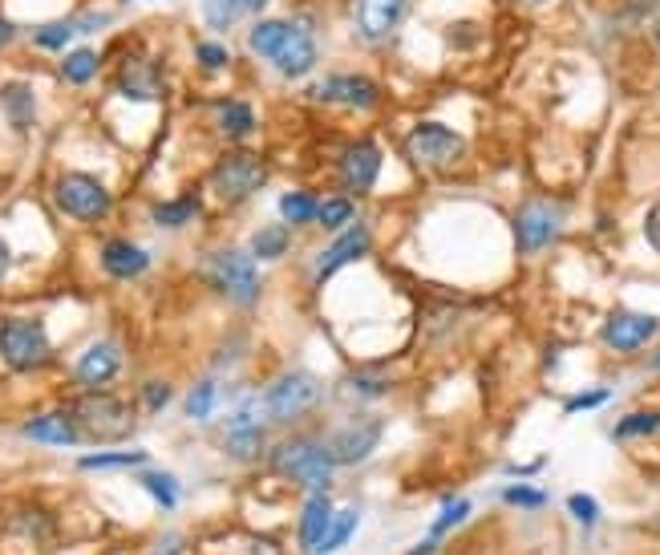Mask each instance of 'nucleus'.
Instances as JSON below:
<instances>
[{
	"label": "nucleus",
	"mask_w": 660,
	"mask_h": 555,
	"mask_svg": "<svg viewBox=\"0 0 660 555\" xmlns=\"http://www.w3.org/2000/svg\"><path fill=\"white\" fill-rule=\"evenodd\" d=\"M268 462L280 479L296 483L300 491H308V495H324L332 486V474H337V459H332L329 442H317V438H308V434L280 438V442L268 450Z\"/></svg>",
	"instance_id": "nucleus-1"
},
{
	"label": "nucleus",
	"mask_w": 660,
	"mask_h": 555,
	"mask_svg": "<svg viewBox=\"0 0 660 555\" xmlns=\"http://www.w3.org/2000/svg\"><path fill=\"white\" fill-rule=\"evenodd\" d=\"M248 41L260 58H268L276 65L280 78H292V82L312 73V65H317V41H312L308 29H300L292 21H260L251 29Z\"/></svg>",
	"instance_id": "nucleus-2"
},
{
	"label": "nucleus",
	"mask_w": 660,
	"mask_h": 555,
	"mask_svg": "<svg viewBox=\"0 0 660 555\" xmlns=\"http://www.w3.org/2000/svg\"><path fill=\"white\" fill-rule=\"evenodd\" d=\"M203 276H207V284H212L215 292H224L227 300L239 308H251L264 292L256 256H251V251H239V248L212 251V256L203 260Z\"/></svg>",
	"instance_id": "nucleus-3"
},
{
	"label": "nucleus",
	"mask_w": 660,
	"mask_h": 555,
	"mask_svg": "<svg viewBox=\"0 0 660 555\" xmlns=\"http://www.w3.org/2000/svg\"><path fill=\"white\" fill-rule=\"evenodd\" d=\"M70 418L78 422L82 438H97V442H118L134 434V410L118 393H82L70 405Z\"/></svg>",
	"instance_id": "nucleus-4"
},
{
	"label": "nucleus",
	"mask_w": 660,
	"mask_h": 555,
	"mask_svg": "<svg viewBox=\"0 0 660 555\" xmlns=\"http://www.w3.org/2000/svg\"><path fill=\"white\" fill-rule=\"evenodd\" d=\"M320 402H324V386H320V378L305 373V369L283 373V378H276L268 390L260 393V405L268 422H296V418L312 414Z\"/></svg>",
	"instance_id": "nucleus-5"
},
{
	"label": "nucleus",
	"mask_w": 660,
	"mask_h": 555,
	"mask_svg": "<svg viewBox=\"0 0 660 555\" xmlns=\"http://www.w3.org/2000/svg\"><path fill=\"white\" fill-rule=\"evenodd\" d=\"M401 154L417 171H446V166H454L466 154V138L458 131L442 126V122H417L401 138Z\"/></svg>",
	"instance_id": "nucleus-6"
},
{
	"label": "nucleus",
	"mask_w": 660,
	"mask_h": 555,
	"mask_svg": "<svg viewBox=\"0 0 660 555\" xmlns=\"http://www.w3.org/2000/svg\"><path fill=\"white\" fill-rule=\"evenodd\" d=\"M0 357L4 366L17 373H33L53 361V345H49L45 329L29 317H9L0 325Z\"/></svg>",
	"instance_id": "nucleus-7"
},
{
	"label": "nucleus",
	"mask_w": 660,
	"mask_h": 555,
	"mask_svg": "<svg viewBox=\"0 0 660 555\" xmlns=\"http://www.w3.org/2000/svg\"><path fill=\"white\" fill-rule=\"evenodd\" d=\"M564 203L555 199H527L515 212V244H519L523 256H539V251H547L559 239V232H564Z\"/></svg>",
	"instance_id": "nucleus-8"
},
{
	"label": "nucleus",
	"mask_w": 660,
	"mask_h": 555,
	"mask_svg": "<svg viewBox=\"0 0 660 555\" xmlns=\"http://www.w3.org/2000/svg\"><path fill=\"white\" fill-rule=\"evenodd\" d=\"M264 183H268V166H264V158H256L251 151L224 154L212 171V191L224 203H244L248 195H256Z\"/></svg>",
	"instance_id": "nucleus-9"
},
{
	"label": "nucleus",
	"mask_w": 660,
	"mask_h": 555,
	"mask_svg": "<svg viewBox=\"0 0 660 555\" xmlns=\"http://www.w3.org/2000/svg\"><path fill=\"white\" fill-rule=\"evenodd\" d=\"M53 199H58L61 212L70 215V219H78V224H97V219L110 215V207H114L110 191L102 187L94 175H82V171L61 175L58 187H53Z\"/></svg>",
	"instance_id": "nucleus-10"
},
{
	"label": "nucleus",
	"mask_w": 660,
	"mask_h": 555,
	"mask_svg": "<svg viewBox=\"0 0 660 555\" xmlns=\"http://www.w3.org/2000/svg\"><path fill=\"white\" fill-rule=\"evenodd\" d=\"M657 332H660V317L620 308V312H612V317L604 320L600 341L604 349H612V353H640L649 341H657Z\"/></svg>",
	"instance_id": "nucleus-11"
},
{
	"label": "nucleus",
	"mask_w": 660,
	"mask_h": 555,
	"mask_svg": "<svg viewBox=\"0 0 660 555\" xmlns=\"http://www.w3.org/2000/svg\"><path fill=\"white\" fill-rule=\"evenodd\" d=\"M264 405L244 402L224 425V450L236 462H256L264 454Z\"/></svg>",
	"instance_id": "nucleus-12"
},
{
	"label": "nucleus",
	"mask_w": 660,
	"mask_h": 555,
	"mask_svg": "<svg viewBox=\"0 0 660 555\" xmlns=\"http://www.w3.org/2000/svg\"><path fill=\"white\" fill-rule=\"evenodd\" d=\"M381 163H385V154L373 138H357L349 142L337 158V178H341L344 187L357 191V195H365V191L378 187L381 178Z\"/></svg>",
	"instance_id": "nucleus-13"
},
{
	"label": "nucleus",
	"mask_w": 660,
	"mask_h": 555,
	"mask_svg": "<svg viewBox=\"0 0 660 555\" xmlns=\"http://www.w3.org/2000/svg\"><path fill=\"white\" fill-rule=\"evenodd\" d=\"M381 438H385V422L381 418H357V422H344L329 438V450L332 459H337V466H361L378 450Z\"/></svg>",
	"instance_id": "nucleus-14"
},
{
	"label": "nucleus",
	"mask_w": 660,
	"mask_h": 555,
	"mask_svg": "<svg viewBox=\"0 0 660 555\" xmlns=\"http://www.w3.org/2000/svg\"><path fill=\"white\" fill-rule=\"evenodd\" d=\"M369 251H373V232H369L365 224H349L341 236L332 239L329 248L320 251L317 284H324L329 276H337L341 268H349V264H357L361 256H369Z\"/></svg>",
	"instance_id": "nucleus-15"
},
{
	"label": "nucleus",
	"mask_w": 660,
	"mask_h": 555,
	"mask_svg": "<svg viewBox=\"0 0 660 555\" xmlns=\"http://www.w3.org/2000/svg\"><path fill=\"white\" fill-rule=\"evenodd\" d=\"M320 102H332V106H349V110H378L381 106V90L373 78L365 73H332L329 82L317 90Z\"/></svg>",
	"instance_id": "nucleus-16"
},
{
	"label": "nucleus",
	"mask_w": 660,
	"mask_h": 555,
	"mask_svg": "<svg viewBox=\"0 0 660 555\" xmlns=\"http://www.w3.org/2000/svg\"><path fill=\"white\" fill-rule=\"evenodd\" d=\"M410 12V0H357V29L365 41H390Z\"/></svg>",
	"instance_id": "nucleus-17"
},
{
	"label": "nucleus",
	"mask_w": 660,
	"mask_h": 555,
	"mask_svg": "<svg viewBox=\"0 0 660 555\" xmlns=\"http://www.w3.org/2000/svg\"><path fill=\"white\" fill-rule=\"evenodd\" d=\"M118 373H122V349L114 341L90 345V349L78 357V366H73V378L82 381V386H106V381L118 378Z\"/></svg>",
	"instance_id": "nucleus-18"
},
{
	"label": "nucleus",
	"mask_w": 660,
	"mask_h": 555,
	"mask_svg": "<svg viewBox=\"0 0 660 555\" xmlns=\"http://www.w3.org/2000/svg\"><path fill=\"white\" fill-rule=\"evenodd\" d=\"M24 438L33 442H45V446H78L82 442V430L70 418V410H53V414H37L21 425Z\"/></svg>",
	"instance_id": "nucleus-19"
},
{
	"label": "nucleus",
	"mask_w": 660,
	"mask_h": 555,
	"mask_svg": "<svg viewBox=\"0 0 660 555\" xmlns=\"http://www.w3.org/2000/svg\"><path fill=\"white\" fill-rule=\"evenodd\" d=\"M118 94L131 102H158L163 97V73L146 58H131L118 70Z\"/></svg>",
	"instance_id": "nucleus-20"
},
{
	"label": "nucleus",
	"mask_w": 660,
	"mask_h": 555,
	"mask_svg": "<svg viewBox=\"0 0 660 555\" xmlns=\"http://www.w3.org/2000/svg\"><path fill=\"white\" fill-rule=\"evenodd\" d=\"M332 503L324 495H308L305 511H300V523H296V544L305 555H317V547L324 544V535H329V523H332Z\"/></svg>",
	"instance_id": "nucleus-21"
},
{
	"label": "nucleus",
	"mask_w": 660,
	"mask_h": 555,
	"mask_svg": "<svg viewBox=\"0 0 660 555\" xmlns=\"http://www.w3.org/2000/svg\"><path fill=\"white\" fill-rule=\"evenodd\" d=\"M102 268L110 276H118V280H134L151 268V251L131 244V239H110L106 248H102Z\"/></svg>",
	"instance_id": "nucleus-22"
},
{
	"label": "nucleus",
	"mask_w": 660,
	"mask_h": 555,
	"mask_svg": "<svg viewBox=\"0 0 660 555\" xmlns=\"http://www.w3.org/2000/svg\"><path fill=\"white\" fill-rule=\"evenodd\" d=\"M0 106L9 114V122L17 131H24L29 122L37 119V97H33V85L29 82H9L0 90Z\"/></svg>",
	"instance_id": "nucleus-23"
},
{
	"label": "nucleus",
	"mask_w": 660,
	"mask_h": 555,
	"mask_svg": "<svg viewBox=\"0 0 660 555\" xmlns=\"http://www.w3.org/2000/svg\"><path fill=\"white\" fill-rule=\"evenodd\" d=\"M215 119H219V131H224V138H231V142L248 138V134L256 131V114H251V106H248V102H236V97L219 102Z\"/></svg>",
	"instance_id": "nucleus-24"
},
{
	"label": "nucleus",
	"mask_w": 660,
	"mask_h": 555,
	"mask_svg": "<svg viewBox=\"0 0 660 555\" xmlns=\"http://www.w3.org/2000/svg\"><path fill=\"white\" fill-rule=\"evenodd\" d=\"M660 434V410H632L620 422L608 430L612 442H637V438H652Z\"/></svg>",
	"instance_id": "nucleus-25"
},
{
	"label": "nucleus",
	"mask_w": 660,
	"mask_h": 555,
	"mask_svg": "<svg viewBox=\"0 0 660 555\" xmlns=\"http://www.w3.org/2000/svg\"><path fill=\"white\" fill-rule=\"evenodd\" d=\"M146 459H151L146 450H102V454L78 459V466L82 471H122V466H142Z\"/></svg>",
	"instance_id": "nucleus-26"
},
{
	"label": "nucleus",
	"mask_w": 660,
	"mask_h": 555,
	"mask_svg": "<svg viewBox=\"0 0 660 555\" xmlns=\"http://www.w3.org/2000/svg\"><path fill=\"white\" fill-rule=\"evenodd\" d=\"M353 199H344V195H324L317 207V224L324 227V232H337L341 236L344 227L353 224Z\"/></svg>",
	"instance_id": "nucleus-27"
},
{
	"label": "nucleus",
	"mask_w": 660,
	"mask_h": 555,
	"mask_svg": "<svg viewBox=\"0 0 660 555\" xmlns=\"http://www.w3.org/2000/svg\"><path fill=\"white\" fill-rule=\"evenodd\" d=\"M292 248V232L288 227H260L256 236H251V256L256 260H280L283 251Z\"/></svg>",
	"instance_id": "nucleus-28"
},
{
	"label": "nucleus",
	"mask_w": 660,
	"mask_h": 555,
	"mask_svg": "<svg viewBox=\"0 0 660 555\" xmlns=\"http://www.w3.org/2000/svg\"><path fill=\"white\" fill-rule=\"evenodd\" d=\"M195 215H199V199H195V195H183V199L154 203L151 219H154L158 227H183V224H190Z\"/></svg>",
	"instance_id": "nucleus-29"
},
{
	"label": "nucleus",
	"mask_w": 660,
	"mask_h": 555,
	"mask_svg": "<svg viewBox=\"0 0 660 555\" xmlns=\"http://www.w3.org/2000/svg\"><path fill=\"white\" fill-rule=\"evenodd\" d=\"M357 523H361V515H357L353 507H349V511H337V515H332V523H329V535H324V544L317 547V555L341 552V547L357 535Z\"/></svg>",
	"instance_id": "nucleus-30"
},
{
	"label": "nucleus",
	"mask_w": 660,
	"mask_h": 555,
	"mask_svg": "<svg viewBox=\"0 0 660 555\" xmlns=\"http://www.w3.org/2000/svg\"><path fill=\"white\" fill-rule=\"evenodd\" d=\"M97 65H102V61H97L94 49H73L70 58L61 61V78L70 85H85L97 78Z\"/></svg>",
	"instance_id": "nucleus-31"
},
{
	"label": "nucleus",
	"mask_w": 660,
	"mask_h": 555,
	"mask_svg": "<svg viewBox=\"0 0 660 555\" xmlns=\"http://www.w3.org/2000/svg\"><path fill=\"white\" fill-rule=\"evenodd\" d=\"M498 499H503L507 507H519V511H539L551 503V495H547L543 486H530V483H507L498 491Z\"/></svg>",
	"instance_id": "nucleus-32"
},
{
	"label": "nucleus",
	"mask_w": 660,
	"mask_h": 555,
	"mask_svg": "<svg viewBox=\"0 0 660 555\" xmlns=\"http://www.w3.org/2000/svg\"><path fill=\"white\" fill-rule=\"evenodd\" d=\"M142 491H151V499L158 507H178V479L166 471H142Z\"/></svg>",
	"instance_id": "nucleus-33"
},
{
	"label": "nucleus",
	"mask_w": 660,
	"mask_h": 555,
	"mask_svg": "<svg viewBox=\"0 0 660 555\" xmlns=\"http://www.w3.org/2000/svg\"><path fill=\"white\" fill-rule=\"evenodd\" d=\"M317 207H320V199H312L308 191H288L280 199V215H283V224H312L317 219Z\"/></svg>",
	"instance_id": "nucleus-34"
},
{
	"label": "nucleus",
	"mask_w": 660,
	"mask_h": 555,
	"mask_svg": "<svg viewBox=\"0 0 660 555\" xmlns=\"http://www.w3.org/2000/svg\"><path fill=\"white\" fill-rule=\"evenodd\" d=\"M344 398H353V402H373V398H381V393L390 390V381L378 378V373H349V378L341 381Z\"/></svg>",
	"instance_id": "nucleus-35"
},
{
	"label": "nucleus",
	"mask_w": 660,
	"mask_h": 555,
	"mask_svg": "<svg viewBox=\"0 0 660 555\" xmlns=\"http://www.w3.org/2000/svg\"><path fill=\"white\" fill-rule=\"evenodd\" d=\"M466 515H471V499H450L446 507L437 511V520H434V527H430L425 539H437V544H442V539H446L458 523H466Z\"/></svg>",
	"instance_id": "nucleus-36"
},
{
	"label": "nucleus",
	"mask_w": 660,
	"mask_h": 555,
	"mask_svg": "<svg viewBox=\"0 0 660 555\" xmlns=\"http://www.w3.org/2000/svg\"><path fill=\"white\" fill-rule=\"evenodd\" d=\"M215 402H219V386H215L212 378L199 381L195 390L187 393V402H183V410H187V418H195V422H203V418H212Z\"/></svg>",
	"instance_id": "nucleus-37"
},
{
	"label": "nucleus",
	"mask_w": 660,
	"mask_h": 555,
	"mask_svg": "<svg viewBox=\"0 0 660 555\" xmlns=\"http://www.w3.org/2000/svg\"><path fill=\"white\" fill-rule=\"evenodd\" d=\"M608 402H612V386H596V390L571 393L564 402V414H588V410H600Z\"/></svg>",
	"instance_id": "nucleus-38"
},
{
	"label": "nucleus",
	"mask_w": 660,
	"mask_h": 555,
	"mask_svg": "<svg viewBox=\"0 0 660 555\" xmlns=\"http://www.w3.org/2000/svg\"><path fill=\"white\" fill-rule=\"evenodd\" d=\"M567 515L579 523V527H596L600 523V503L588 495V491H576V495H567Z\"/></svg>",
	"instance_id": "nucleus-39"
},
{
	"label": "nucleus",
	"mask_w": 660,
	"mask_h": 555,
	"mask_svg": "<svg viewBox=\"0 0 660 555\" xmlns=\"http://www.w3.org/2000/svg\"><path fill=\"white\" fill-rule=\"evenodd\" d=\"M70 37H78V24L73 21H53V24H41L33 33L37 49H65L70 45Z\"/></svg>",
	"instance_id": "nucleus-40"
},
{
	"label": "nucleus",
	"mask_w": 660,
	"mask_h": 555,
	"mask_svg": "<svg viewBox=\"0 0 660 555\" xmlns=\"http://www.w3.org/2000/svg\"><path fill=\"white\" fill-rule=\"evenodd\" d=\"M239 9H244V0H203V17H207L212 29H227Z\"/></svg>",
	"instance_id": "nucleus-41"
},
{
	"label": "nucleus",
	"mask_w": 660,
	"mask_h": 555,
	"mask_svg": "<svg viewBox=\"0 0 660 555\" xmlns=\"http://www.w3.org/2000/svg\"><path fill=\"white\" fill-rule=\"evenodd\" d=\"M195 58H199L203 70H224V65H227V49L219 45V41H203V45L195 49Z\"/></svg>",
	"instance_id": "nucleus-42"
},
{
	"label": "nucleus",
	"mask_w": 660,
	"mask_h": 555,
	"mask_svg": "<svg viewBox=\"0 0 660 555\" xmlns=\"http://www.w3.org/2000/svg\"><path fill=\"white\" fill-rule=\"evenodd\" d=\"M644 244L660 256V203H652L649 215H644Z\"/></svg>",
	"instance_id": "nucleus-43"
},
{
	"label": "nucleus",
	"mask_w": 660,
	"mask_h": 555,
	"mask_svg": "<svg viewBox=\"0 0 660 555\" xmlns=\"http://www.w3.org/2000/svg\"><path fill=\"white\" fill-rule=\"evenodd\" d=\"M146 398H142V402H146V410H163L166 402H171V386H163V381H151V386H146Z\"/></svg>",
	"instance_id": "nucleus-44"
},
{
	"label": "nucleus",
	"mask_w": 660,
	"mask_h": 555,
	"mask_svg": "<svg viewBox=\"0 0 660 555\" xmlns=\"http://www.w3.org/2000/svg\"><path fill=\"white\" fill-rule=\"evenodd\" d=\"M183 552V539H178V535H166L163 544L154 547V555H178Z\"/></svg>",
	"instance_id": "nucleus-45"
},
{
	"label": "nucleus",
	"mask_w": 660,
	"mask_h": 555,
	"mask_svg": "<svg viewBox=\"0 0 660 555\" xmlns=\"http://www.w3.org/2000/svg\"><path fill=\"white\" fill-rule=\"evenodd\" d=\"M9 268H12V251H9V244H4V239H0V280H4V276H9Z\"/></svg>",
	"instance_id": "nucleus-46"
},
{
	"label": "nucleus",
	"mask_w": 660,
	"mask_h": 555,
	"mask_svg": "<svg viewBox=\"0 0 660 555\" xmlns=\"http://www.w3.org/2000/svg\"><path fill=\"white\" fill-rule=\"evenodd\" d=\"M12 37H17V24H12V21H4V17H0V49L9 45Z\"/></svg>",
	"instance_id": "nucleus-47"
},
{
	"label": "nucleus",
	"mask_w": 660,
	"mask_h": 555,
	"mask_svg": "<svg viewBox=\"0 0 660 555\" xmlns=\"http://www.w3.org/2000/svg\"><path fill=\"white\" fill-rule=\"evenodd\" d=\"M644 369H649V373H660V353H652L649 361H644Z\"/></svg>",
	"instance_id": "nucleus-48"
},
{
	"label": "nucleus",
	"mask_w": 660,
	"mask_h": 555,
	"mask_svg": "<svg viewBox=\"0 0 660 555\" xmlns=\"http://www.w3.org/2000/svg\"><path fill=\"white\" fill-rule=\"evenodd\" d=\"M268 0H244V9H264Z\"/></svg>",
	"instance_id": "nucleus-49"
},
{
	"label": "nucleus",
	"mask_w": 660,
	"mask_h": 555,
	"mask_svg": "<svg viewBox=\"0 0 660 555\" xmlns=\"http://www.w3.org/2000/svg\"><path fill=\"white\" fill-rule=\"evenodd\" d=\"M519 4H543V0H519Z\"/></svg>",
	"instance_id": "nucleus-50"
},
{
	"label": "nucleus",
	"mask_w": 660,
	"mask_h": 555,
	"mask_svg": "<svg viewBox=\"0 0 660 555\" xmlns=\"http://www.w3.org/2000/svg\"><path fill=\"white\" fill-rule=\"evenodd\" d=\"M657 49H660V24H657Z\"/></svg>",
	"instance_id": "nucleus-51"
}]
</instances>
